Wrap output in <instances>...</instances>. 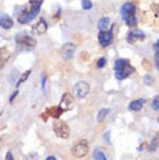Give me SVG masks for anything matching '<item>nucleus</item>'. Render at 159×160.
<instances>
[{"label": "nucleus", "mask_w": 159, "mask_h": 160, "mask_svg": "<svg viewBox=\"0 0 159 160\" xmlns=\"http://www.w3.org/2000/svg\"><path fill=\"white\" fill-rule=\"evenodd\" d=\"M42 2L43 0H30L27 7H25L18 15V22L22 25H26L36 19L40 11Z\"/></svg>", "instance_id": "f257e3e1"}, {"label": "nucleus", "mask_w": 159, "mask_h": 160, "mask_svg": "<svg viewBox=\"0 0 159 160\" xmlns=\"http://www.w3.org/2000/svg\"><path fill=\"white\" fill-rule=\"evenodd\" d=\"M137 8L133 2H126L121 6V16L124 22L130 28L136 27L137 25V18L136 16Z\"/></svg>", "instance_id": "f03ea898"}, {"label": "nucleus", "mask_w": 159, "mask_h": 160, "mask_svg": "<svg viewBox=\"0 0 159 160\" xmlns=\"http://www.w3.org/2000/svg\"><path fill=\"white\" fill-rule=\"evenodd\" d=\"M114 72H115V77L122 81L128 78L130 75H132L135 72V68L131 65L128 59H118L116 60L115 65H114Z\"/></svg>", "instance_id": "7ed1b4c3"}, {"label": "nucleus", "mask_w": 159, "mask_h": 160, "mask_svg": "<svg viewBox=\"0 0 159 160\" xmlns=\"http://www.w3.org/2000/svg\"><path fill=\"white\" fill-rule=\"evenodd\" d=\"M37 41L36 38L29 36V34L20 32L16 37L17 49L20 51H30L37 46Z\"/></svg>", "instance_id": "20e7f679"}, {"label": "nucleus", "mask_w": 159, "mask_h": 160, "mask_svg": "<svg viewBox=\"0 0 159 160\" xmlns=\"http://www.w3.org/2000/svg\"><path fill=\"white\" fill-rule=\"evenodd\" d=\"M53 132L57 138H63V140H66V138L70 137V127H69V125L65 121L60 119L54 121Z\"/></svg>", "instance_id": "39448f33"}, {"label": "nucleus", "mask_w": 159, "mask_h": 160, "mask_svg": "<svg viewBox=\"0 0 159 160\" xmlns=\"http://www.w3.org/2000/svg\"><path fill=\"white\" fill-rule=\"evenodd\" d=\"M88 144L87 142L85 141H81L77 144H75L71 149V153L74 157L76 158H82L87 156L88 153Z\"/></svg>", "instance_id": "423d86ee"}, {"label": "nucleus", "mask_w": 159, "mask_h": 160, "mask_svg": "<svg viewBox=\"0 0 159 160\" xmlns=\"http://www.w3.org/2000/svg\"><path fill=\"white\" fill-rule=\"evenodd\" d=\"M75 106V99L74 96L70 92H65L62 95V98L60 100V103L58 107L65 112V111H70L74 108Z\"/></svg>", "instance_id": "0eeeda50"}, {"label": "nucleus", "mask_w": 159, "mask_h": 160, "mask_svg": "<svg viewBox=\"0 0 159 160\" xmlns=\"http://www.w3.org/2000/svg\"><path fill=\"white\" fill-rule=\"evenodd\" d=\"M115 25L111 27V29L109 31H100L98 33V41L99 44L102 47H106L110 45L113 41V29Z\"/></svg>", "instance_id": "6e6552de"}, {"label": "nucleus", "mask_w": 159, "mask_h": 160, "mask_svg": "<svg viewBox=\"0 0 159 160\" xmlns=\"http://www.w3.org/2000/svg\"><path fill=\"white\" fill-rule=\"evenodd\" d=\"M74 90L78 98H84L89 92V85L87 82H79L75 85Z\"/></svg>", "instance_id": "1a4fd4ad"}, {"label": "nucleus", "mask_w": 159, "mask_h": 160, "mask_svg": "<svg viewBox=\"0 0 159 160\" xmlns=\"http://www.w3.org/2000/svg\"><path fill=\"white\" fill-rule=\"evenodd\" d=\"M75 52H76V45L73 44V43L64 44L63 46L61 47V50H60L62 58H63L64 60H66V61L72 60L73 57H74V55H75Z\"/></svg>", "instance_id": "9d476101"}, {"label": "nucleus", "mask_w": 159, "mask_h": 160, "mask_svg": "<svg viewBox=\"0 0 159 160\" xmlns=\"http://www.w3.org/2000/svg\"><path fill=\"white\" fill-rule=\"evenodd\" d=\"M144 38H146V33H144L142 30H133L131 31L128 33V37H127V41L129 43H132L134 44L137 41H142Z\"/></svg>", "instance_id": "9b49d317"}, {"label": "nucleus", "mask_w": 159, "mask_h": 160, "mask_svg": "<svg viewBox=\"0 0 159 160\" xmlns=\"http://www.w3.org/2000/svg\"><path fill=\"white\" fill-rule=\"evenodd\" d=\"M14 26V21L6 13L0 12V27L4 30H10Z\"/></svg>", "instance_id": "f8f14e48"}, {"label": "nucleus", "mask_w": 159, "mask_h": 160, "mask_svg": "<svg viewBox=\"0 0 159 160\" xmlns=\"http://www.w3.org/2000/svg\"><path fill=\"white\" fill-rule=\"evenodd\" d=\"M11 57V51L7 47H0V70L4 68L6 63Z\"/></svg>", "instance_id": "ddd939ff"}, {"label": "nucleus", "mask_w": 159, "mask_h": 160, "mask_svg": "<svg viewBox=\"0 0 159 160\" xmlns=\"http://www.w3.org/2000/svg\"><path fill=\"white\" fill-rule=\"evenodd\" d=\"M146 103H147V99H144V98H140V99L134 100L129 104V110L134 111V112L141 111Z\"/></svg>", "instance_id": "4468645a"}, {"label": "nucleus", "mask_w": 159, "mask_h": 160, "mask_svg": "<svg viewBox=\"0 0 159 160\" xmlns=\"http://www.w3.org/2000/svg\"><path fill=\"white\" fill-rule=\"evenodd\" d=\"M47 28H48V26H47V23L45 22V20L41 18L38 21V23L33 27V32L37 34H43L46 32Z\"/></svg>", "instance_id": "2eb2a0df"}, {"label": "nucleus", "mask_w": 159, "mask_h": 160, "mask_svg": "<svg viewBox=\"0 0 159 160\" xmlns=\"http://www.w3.org/2000/svg\"><path fill=\"white\" fill-rule=\"evenodd\" d=\"M63 113V111H62L58 106H53V107H50V108H47L46 111H45V115L48 116V117H53V118H58L62 115Z\"/></svg>", "instance_id": "dca6fc26"}, {"label": "nucleus", "mask_w": 159, "mask_h": 160, "mask_svg": "<svg viewBox=\"0 0 159 160\" xmlns=\"http://www.w3.org/2000/svg\"><path fill=\"white\" fill-rule=\"evenodd\" d=\"M109 112H110V109H108V108H102V109H100L98 114H97V122L98 123L104 122L105 119H106V117H107V115L109 114Z\"/></svg>", "instance_id": "f3484780"}, {"label": "nucleus", "mask_w": 159, "mask_h": 160, "mask_svg": "<svg viewBox=\"0 0 159 160\" xmlns=\"http://www.w3.org/2000/svg\"><path fill=\"white\" fill-rule=\"evenodd\" d=\"M109 26V18L108 17H103L99 20L98 22V30L99 31H107Z\"/></svg>", "instance_id": "a211bd4d"}, {"label": "nucleus", "mask_w": 159, "mask_h": 160, "mask_svg": "<svg viewBox=\"0 0 159 160\" xmlns=\"http://www.w3.org/2000/svg\"><path fill=\"white\" fill-rule=\"evenodd\" d=\"M93 160H107V157L101 149H95L93 152Z\"/></svg>", "instance_id": "6ab92c4d"}, {"label": "nucleus", "mask_w": 159, "mask_h": 160, "mask_svg": "<svg viewBox=\"0 0 159 160\" xmlns=\"http://www.w3.org/2000/svg\"><path fill=\"white\" fill-rule=\"evenodd\" d=\"M31 70H27V71H25L23 74H22V76H21V78H20V80L18 81V82H17V88L21 85V83H23L24 82H26L27 79H29V77H30V75H31Z\"/></svg>", "instance_id": "aec40b11"}, {"label": "nucleus", "mask_w": 159, "mask_h": 160, "mask_svg": "<svg viewBox=\"0 0 159 160\" xmlns=\"http://www.w3.org/2000/svg\"><path fill=\"white\" fill-rule=\"evenodd\" d=\"M158 148V136H156L152 141H151L149 147H148V150L150 152H154Z\"/></svg>", "instance_id": "412c9836"}, {"label": "nucleus", "mask_w": 159, "mask_h": 160, "mask_svg": "<svg viewBox=\"0 0 159 160\" xmlns=\"http://www.w3.org/2000/svg\"><path fill=\"white\" fill-rule=\"evenodd\" d=\"M82 8L84 10H89L92 8V2L91 0H82Z\"/></svg>", "instance_id": "4be33fe9"}, {"label": "nucleus", "mask_w": 159, "mask_h": 160, "mask_svg": "<svg viewBox=\"0 0 159 160\" xmlns=\"http://www.w3.org/2000/svg\"><path fill=\"white\" fill-rule=\"evenodd\" d=\"M151 107H152V109L154 111H158V109H159V96L158 95L154 96L152 103H151Z\"/></svg>", "instance_id": "5701e85b"}, {"label": "nucleus", "mask_w": 159, "mask_h": 160, "mask_svg": "<svg viewBox=\"0 0 159 160\" xmlns=\"http://www.w3.org/2000/svg\"><path fill=\"white\" fill-rule=\"evenodd\" d=\"M103 141H104V142L108 145L111 144V140H110V132H106V133L103 135Z\"/></svg>", "instance_id": "b1692460"}, {"label": "nucleus", "mask_w": 159, "mask_h": 160, "mask_svg": "<svg viewBox=\"0 0 159 160\" xmlns=\"http://www.w3.org/2000/svg\"><path fill=\"white\" fill-rule=\"evenodd\" d=\"M153 81H154V79L151 77L150 75H147L146 77H144V82H146V85H147V86L152 85Z\"/></svg>", "instance_id": "393cba45"}, {"label": "nucleus", "mask_w": 159, "mask_h": 160, "mask_svg": "<svg viewBox=\"0 0 159 160\" xmlns=\"http://www.w3.org/2000/svg\"><path fill=\"white\" fill-rule=\"evenodd\" d=\"M105 65H106V59H105L104 57L100 58V59L97 61V67H98V68H103Z\"/></svg>", "instance_id": "a878e982"}, {"label": "nucleus", "mask_w": 159, "mask_h": 160, "mask_svg": "<svg viewBox=\"0 0 159 160\" xmlns=\"http://www.w3.org/2000/svg\"><path fill=\"white\" fill-rule=\"evenodd\" d=\"M142 66L146 69H147V70H150V69H151V64H150V62L147 59H143L142 60Z\"/></svg>", "instance_id": "bb28decb"}, {"label": "nucleus", "mask_w": 159, "mask_h": 160, "mask_svg": "<svg viewBox=\"0 0 159 160\" xmlns=\"http://www.w3.org/2000/svg\"><path fill=\"white\" fill-rule=\"evenodd\" d=\"M154 62H155V68H156V70H158V69H159V52H155Z\"/></svg>", "instance_id": "cd10ccee"}, {"label": "nucleus", "mask_w": 159, "mask_h": 160, "mask_svg": "<svg viewBox=\"0 0 159 160\" xmlns=\"http://www.w3.org/2000/svg\"><path fill=\"white\" fill-rule=\"evenodd\" d=\"M45 82H46V76L43 75L42 78H41V87H42L43 92H44V90H45Z\"/></svg>", "instance_id": "c85d7f7f"}, {"label": "nucleus", "mask_w": 159, "mask_h": 160, "mask_svg": "<svg viewBox=\"0 0 159 160\" xmlns=\"http://www.w3.org/2000/svg\"><path fill=\"white\" fill-rule=\"evenodd\" d=\"M5 160H14V157H13V154L11 153L10 151H8L6 153V156H5Z\"/></svg>", "instance_id": "c756f323"}, {"label": "nucleus", "mask_w": 159, "mask_h": 160, "mask_svg": "<svg viewBox=\"0 0 159 160\" xmlns=\"http://www.w3.org/2000/svg\"><path fill=\"white\" fill-rule=\"evenodd\" d=\"M18 93H19V92H18V90H16V92H14V93L12 94V96L10 97V103H12V102H13V100L15 99V97H16V96L18 95Z\"/></svg>", "instance_id": "7c9ffc66"}, {"label": "nucleus", "mask_w": 159, "mask_h": 160, "mask_svg": "<svg viewBox=\"0 0 159 160\" xmlns=\"http://www.w3.org/2000/svg\"><path fill=\"white\" fill-rule=\"evenodd\" d=\"M158 48H159V41L157 40L156 42H155V44L153 45V50H154L155 52H159V49H158Z\"/></svg>", "instance_id": "2f4dec72"}, {"label": "nucleus", "mask_w": 159, "mask_h": 160, "mask_svg": "<svg viewBox=\"0 0 159 160\" xmlns=\"http://www.w3.org/2000/svg\"><path fill=\"white\" fill-rule=\"evenodd\" d=\"M45 160H57V158L55 156H53V155H50V156H48Z\"/></svg>", "instance_id": "473e14b6"}, {"label": "nucleus", "mask_w": 159, "mask_h": 160, "mask_svg": "<svg viewBox=\"0 0 159 160\" xmlns=\"http://www.w3.org/2000/svg\"><path fill=\"white\" fill-rule=\"evenodd\" d=\"M0 141H1V138H0Z\"/></svg>", "instance_id": "72a5a7b5"}]
</instances>
